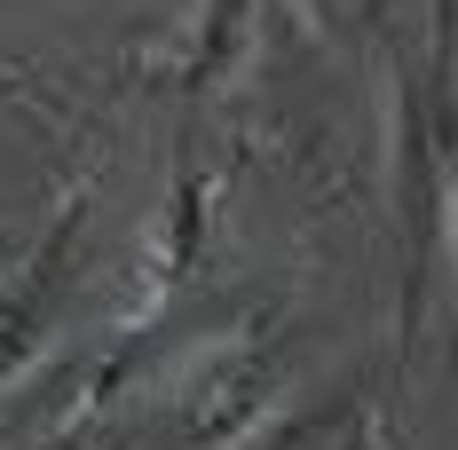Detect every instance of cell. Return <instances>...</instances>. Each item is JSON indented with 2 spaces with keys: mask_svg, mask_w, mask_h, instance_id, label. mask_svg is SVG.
Returning <instances> with one entry per match:
<instances>
[{
  "mask_svg": "<svg viewBox=\"0 0 458 450\" xmlns=\"http://www.w3.org/2000/svg\"><path fill=\"white\" fill-rule=\"evenodd\" d=\"M80 229H88V206H64V222L47 229L40 261L24 269V293H0V379L32 356V332L47 324L55 293H64V276H72V261H80Z\"/></svg>",
  "mask_w": 458,
  "mask_h": 450,
  "instance_id": "cell-1",
  "label": "cell"
},
{
  "mask_svg": "<svg viewBox=\"0 0 458 450\" xmlns=\"http://www.w3.org/2000/svg\"><path fill=\"white\" fill-rule=\"evenodd\" d=\"M8 253H16V237H8V229H0V261H8Z\"/></svg>",
  "mask_w": 458,
  "mask_h": 450,
  "instance_id": "cell-2",
  "label": "cell"
}]
</instances>
